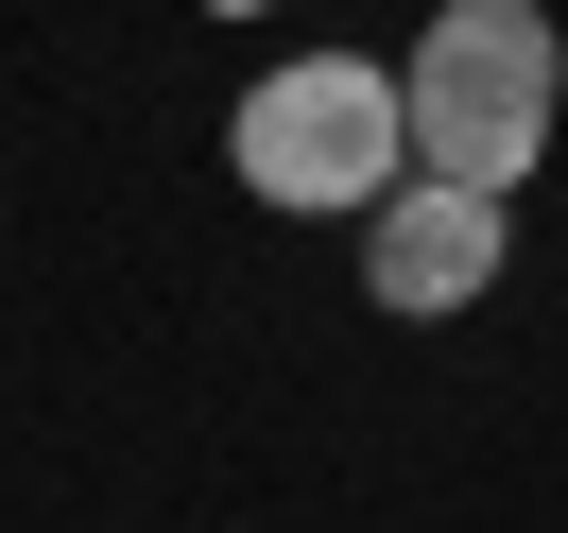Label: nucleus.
Wrapping results in <instances>:
<instances>
[{
	"mask_svg": "<svg viewBox=\"0 0 568 533\" xmlns=\"http://www.w3.org/2000/svg\"><path fill=\"white\" fill-rule=\"evenodd\" d=\"M396 104H414V173L517 207V173L551 155V121H568V35H551V0H430V35L396 52Z\"/></svg>",
	"mask_w": 568,
	"mask_h": 533,
	"instance_id": "obj_1",
	"label": "nucleus"
},
{
	"mask_svg": "<svg viewBox=\"0 0 568 533\" xmlns=\"http://www.w3.org/2000/svg\"><path fill=\"white\" fill-rule=\"evenodd\" d=\"M224 155H242L258 207H293V224H362L396 173H414V104H396L379 52H293V70L242 86Z\"/></svg>",
	"mask_w": 568,
	"mask_h": 533,
	"instance_id": "obj_2",
	"label": "nucleus"
},
{
	"mask_svg": "<svg viewBox=\"0 0 568 533\" xmlns=\"http://www.w3.org/2000/svg\"><path fill=\"white\" fill-rule=\"evenodd\" d=\"M499 258H517V224H499V189H448V173H396L379 207H362V293H379L396 327H448L499 293Z\"/></svg>",
	"mask_w": 568,
	"mask_h": 533,
	"instance_id": "obj_3",
	"label": "nucleus"
},
{
	"mask_svg": "<svg viewBox=\"0 0 568 533\" xmlns=\"http://www.w3.org/2000/svg\"><path fill=\"white\" fill-rule=\"evenodd\" d=\"M207 18H258V0H207Z\"/></svg>",
	"mask_w": 568,
	"mask_h": 533,
	"instance_id": "obj_4",
	"label": "nucleus"
}]
</instances>
